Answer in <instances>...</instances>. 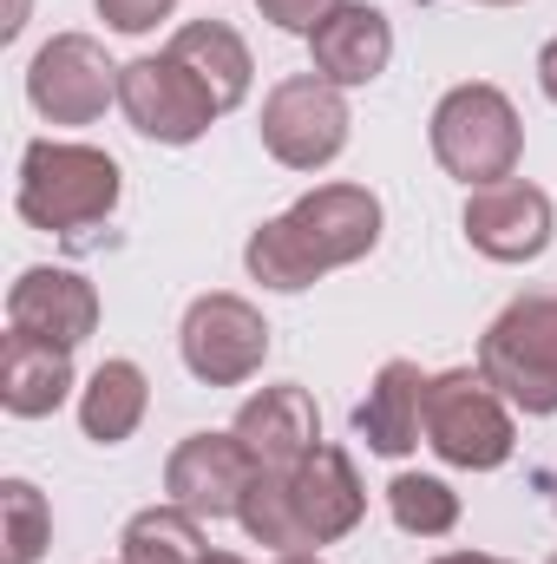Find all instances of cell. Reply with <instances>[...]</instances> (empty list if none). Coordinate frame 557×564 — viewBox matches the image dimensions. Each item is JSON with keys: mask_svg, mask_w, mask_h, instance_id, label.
Returning a JSON list of instances; mask_svg holds the SVG:
<instances>
[{"mask_svg": "<svg viewBox=\"0 0 557 564\" xmlns=\"http://www.w3.org/2000/svg\"><path fill=\"white\" fill-rule=\"evenodd\" d=\"M177 355L184 368L204 381V388H243L263 375L270 361V322L256 302L217 289V295H197L184 308V328H177Z\"/></svg>", "mask_w": 557, "mask_h": 564, "instance_id": "cell-6", "label": "cell"}, {"mask_svg": "<svg viewBox=\"0 0 557 564\" xmlns=\"http://www.w3.org/2000/svg\"><path fill=\"white\" fill-rule=\"evenodd\" d=\"M20 20H26V0H13V20H7L0 33H20Z\"/></svg>", "mask_w": 557, "mask_h": 564, "instance_id": "cell-29", "label": "cell"}, {"mask_svg": "<svg viewBox=\"0 0 557 564\" xmlns=\"http://www.w3.org/2000/svg\"><path fill=\"white\" fill-rule=\"evenodd\" d=\"M335 7H341V0H256V13H263L270 26H282V33H302V40H308V33H315Z\"/></svg>", "mask_w": 557, "mask_h": 564, "instance_id": "cell-24", "label": "cell"}, {"mask_svg": "<svg viewBox=\"0 0 557 564\" xmlns=\"http://www.w3.org/2000/svg\"><path fill=\"white\" fill-rule=\"evenodd\" d=\"M125 564H204V519L184 512V506H144L125 519Z\"/></svg>", "mask_w": 557, "mask_h": 564, "instance_id": "cell-20", "label": "cell"}, {"mask_svg": "<svg viewBox=\"0 0 557 564\" xmlns=\"http://www.w3.org/2000/svg\"><path fill=\"white\" fill-rule=\"evenodd\" d=\"M73 394V348L40 341V335H7L0 348V408L13 421H40Z\"/></svg>", "mask_w": 557, "mask_h": 564, "instance_id": "cell-17", "label": "cell"}, {"mask_svg": "<svg viewBox=\"0 0 557 564\" xmlns=\"http://www.w3.org/2000/svg\"><path fill=\"white\" fill-rule=\"evenodd\" d=\"M144 408H151V381H144L139 361H99L92 381L79 388V426H86L92 446L132 440L144 421Z\"/></svg>", "mask_w": 557, "mask_h": 564, "instance_id": "cell-19", "label": "cell"}, {"mask_svg": "<svg viewBox=\"0 0 557 564\" xmlns=\"http://www.w3.org/2000/svg\"><path fill=\"white\" fill-rule=\"evenodd\" d=\"M387 512L414 539H446L459 525V492L446 479H433V473H394L387 479Z\"/></svg>", "mask_w": 557, "mask_h": 564, "instance_id": "cell-21", "label": "cell"}, {"mask_svg": "<svg viewBox=\"0 0 557 564\" xmlns=\"http://www.w3.org/2000/svg\"><path fill=\"white\" fill-rule=\"evenodd\" d=\"M282 486H288V506H295V525H302L308 552L348 539V532L361 525V512H368V492H361L354 459H348L341 446H328V440L308 446V453L282 473Z\"/></svg>", "mask_w": 557, "mask_h": 564, "instance_id": "cell-12", "label": "cell"}, {"mask_svg": "<svg viewBox=\"0 0 557 564\" xmlns=\"http://www.w3.org/2000/svg\"><path fill=\"white\" fill-rule=\"evenodd\" d=\"M0 512H7V564H40L53 545V506L40 499L33 479H7L0 486Z\"/></svg>", "mask_w": 557, "mask_h": 564, "instance_id": "cell-23", "label": "cell"}, {"mask_svg": "<svg viewBox=\"0 0 557 564\" xmlns=\"http://www.w3.org/2000/svg\"><path fill=\"white\" fill-rule=\"evenodd\" d=\"M433 564H505V558H485V552H446V558H433Z\"/></svg>", "mask_w": 557, "mask_h": 564, "instance_id": "cell-27", "label": "cell"}, {"mask_svg": "<svg viewBox=\"0 0 557 564\" xmlns=\"http://www.w3.org/2000/svg\"><path fill=\"white\" fill-rule=\"evenodd\" d=\"M26 99L46 126H92L119 99V66L92 33H53L26 66Z\"/></svg>", "mask_w": 557, "mask_h": 564, "instance_id": "cell-9", "label": "cell"}, {"mask_svg": "<svg viewBox=\"0 0 557 564\" xmlns=\"http://www.w3.org/2000/svg\"><path fill=\"white\" fill-rule=\"evenodd\" d=\"M348 99H341V86H328L321 73H288L270 86V99H263V151L288 164V171H321V164H335L341 151H348Z\"/></svg>", "mask_w": 557, "mask_h": 564, "instance_id": "cell-7", "label": "cell"}, {"mask_svg": "<svg viewBox=\"0 0 557 564\" xmlns=\"http://www.w3.org/2000/svg\"><path fill=\"white\" fill-rule=\"evenodd\" d=\"M164 53H171L177 66H190V73L204 79V93H210L223 112H237V106L250 99V86H256V59H250L243 33L223 26V20H184Z\"/></svg>", "mask_w": 557, "mask_h": 564, "instance_id": "cell-18", "label": "cell"}, {"mask_svg": "<svg viewBox=\"0 0 557 564\" xmlns=\"http://www.w3.org/2000/svg\"><path fill=\"white\" fill-rule=\"evenodd\" d=\"M230 433L243 440V453L256 459V473H288L308 446H321V414H315L308 388L276 381V388H263V394H250L237 408Z\"/></svg>", "mask_w": 557, "mask_h": 564, "instance_id": "cell-15", "label": "cell"}, {"mask_svg": "<svg viewBox=\"0 0 557 564\" xmlns=\"http://www.w3.org/2000/svg\"><path fill=\"white\" fill-rule=\"evenodd\" d=\"M426 381L414 361H381L368 401L354 408V433L368 440V453L381 459H407L419 440H426Z\"/></svg>", "mask_w": 557, "mask_h": 564, "instance_id": "cell-16", "label": "cell"}, {"mask_svg": "<svg viewBox=\"0 0 557 564\" xmlns=\"http://www.w3.org/2000/svg\"><path fill=\"white\" fill-rule=\"evenodd\" d=\"M426 139L446 177H459L466 191H485V184H505L518 171V151H525V126H518V106L472 79V86H452L433 119H426Z\"/></svg>", "mask_w": 557, "mask_h": 564, "instance_id": "cell-3", "label": "cell"}, {"mask_svg": "<svg viewBox=\"0 0 557 564\" xmlns=\"http://www.w3.org/2000/svg\"><path fill=\"white\" fill-rule=\"evenodd\" d=\"M308 59H315V73L328 79V86H374L381 73H387V59H394V26H387V13L381 7H368V0H341L315 33H308Z\"/></svg>", "mask_w": 557, "mask_h": 564, "instance_id": "cell-14", "label": "cell"}, {"mask_svg": "<svg viewBox=\"0 0 557 564\" xmlns=\"http://www.w3.org/2000/svg\"><path fill=\"white\" fill-rule=\"evenodd\" d=\"M270 564H321V558H315V552H276Z\"/></svg>", "mask_w": 557, "mask_h": 564, "instance_id": "cell-28", "label": "cell"}, {"mask_svg": "<svg viewBox=\"0 0 557 564\" xmlns=\"http://www.w3.org/2000/svg\"><path fill=\"white\" fill-rule=\"evenodd\" d=\"M119 112L132 119V132L151 144H197L210 132V119L223 112L204 79L190 66H177L171 53H144L119 66Z\"/></svg>", "mask_w": 557, "mask_h": 564, "instance_id": "cell-8", "label": "cell"}, {"mask_svg": "<svg viewBox=\"0 0 557 564\" xmlns=\"http://www.w3.org/2000/svg\"><path fill=\"white\" fill-rule=\"evenodd\" d=\"M551 564H557V558H551Z\"/></svg>", "mask_w": 557, "mask_h": 564, "instance_id": "cell-33", "label": "cell"}, {"mask_svg": "<svg viewBox=\"0 0 557 564\" xmlns=\"http://www.w3.org/2000/svg\"><path fill=\"white\" fill-rule=\"evenodd\" d=\"M204 564H250V558H237V552H210Z\"/></svg>", "mask_w": 557, "mask_h": 564, "instance_id": "cell-30", "label": "cell"}, {"mask_svg": "<svg viewBox=\"0 0 557 564\" xmlns=\"http://www.w3.org/2000/svg\"><path fill=\"white\" fill-rule=\"evenodd\" d=\"M479 7H518V0H479Z\"/></svg>", "mask_w": 557, "mask_h": 564, "instance_id": "cell-32", "label": "cell"}, {"mask_svg": "<svg viewBox=\"0 0 557 564\" xmlns=\"http://www.w3.org/2000/svg\"><path fill=\"white\" fill-rule=\"evenodd\" d=\"M545 492H551V512H557V473H545Z\"/></svg>", "mask_w": 557, "mask_h": 564, "instance_id": "cell-31", "label": "cell"}, {"mask_svg": "<svg viewBox=\"0 0 557 564\" xmlns=\"http://www.w3.org/2000/svg\"><path fill=\"white\" fill-rule=\"evenodd\" d=\"M119 158L99 144L73 139H33L20 151V217L33 230H86L119 210Z\"/></svg>", "mask_w": 557, "mask_h": 564, "instance_id": "cell-2", "label": "cell"}, {"mask_svg": "<svg viewBox=\"0 0 557 564\" xmlns=\"http://www.w3.org/2000/svg\"><path fill=\"white\" fill-rule=\"evenodd\" d=\"M374 243H381V197L368 184H315L282 217L250 230L243 263L263 289L295 295V289L321 282L328 270L361 263Z\"/></svg>", "mask_w": 557, "mask_h": 564, "instance_id": "cell-1", "label": "cell"}, {"mask_svg": "<svg viewBox=\"0 0 557 564\" xmlns=\"http://www.w3.org/2000/svg\"><path fill=\"white\" fill-rule=\"evenodd\" d=\"M479 375L518 414H557V289H525L492 315L479 335Z\"/></svg>", "mask_w": 557, "mask_h": 564, "instance_id": "cell-4", "label": "cell"}, {"mask_svg": "<svg viewBox=\"0 0 557 564\" xmlns=\"http://www.w3.org/2000/svg\"><path fill=\"white\" fill-rule=\"evenodd\" d=\"M557 237V210L551 197L525 177L485 184L466 197V243L492 263H538Z\"/></svg>", "mask_w": 557, "mask_h": 564, "instance_id": "cell-10", "label": "cell"}, {"mask_svg": "<svg viewBox=\"0 0 557 564\" xmlns=\"http://www.w3.org/2000/svg\"><path fill=\"white\" fill-rule=\"evenodd\" d=\"M171 7L177 0H99V20L112 33H151L157 20H171Z\"/></svg>", "mask_w": 557, "mask_h": 564, "instance_id": "cell-25", "label": "cell"}, {"mask_svg": "<svg viewBox=\"0 0 557 564\" xmlns=\"http://www.w3.org/2000/svg\"><path fill=\"white\" fill-rule=\"evenodd\" d=\"M7 328L59 341V348H79L99 328V289L79 270H53V263L20 270V282L7 289Z\"/></svg>", "mask_w": 557, "mask_h": 564, "instance_id": "cell-13", "label": "cell"}, {"mask_svg": "<svg viewBox=\"0 0 557 564\" xmlns=\"http://www.w3.org/2000/svg\"><path fill=\"white\" fill-rule=\"evenodd\" d=\"M426 446L459 473H499L518 446L512 401L479 368H446L426 381Z\"/></svg>", "mask_w": 557, "mask_h": 564, "instance_id": "cell-5", "label": "cell"}, {"mask_svg": "<svg viewBox=\"0 0 557 564\" xmlns=\"http://www.w3.org/2000/svg\"><path fill=\"white\" fill-rule=\"evenodd\" d=\"M237 525H243L256 545H270V552H308L282 473H256V479H250V492H243V506H237Z\"/></svg>", "mask_w": 557, "mask_h": 564, "instance_id": "cell-22", "label": "cell"}, {"mask_svg": "<svg viewBox=\"0 0 557 564\" xmlns=\"http://www.w3.org/2000/svg\"><path fill=\"white\" fill-rule=\"evenodd\" d=\"M538 86H545V99L557 106V33L545 40V53H538Z\"/></svg>", "mask_w": 557, "mask_h": 564, "instance_id": "cell-26", "label": "cell"}, {"mask_svg": "<svg viewBox=\"0 0 557 564\" xmlns=\"http://www.w3.org/2000/svg\"><path fill=\"white\" fill-rule=\"evenodd\" d=\"M250 479H256V459L243 453L237 433H184L171 446V459H164L171 506H184L197 519H237Z\"/></svg>", "mask_w": 557, "mask_h": 564, "instance_id": "cell-11", "label": "cell"}]
</instances>
